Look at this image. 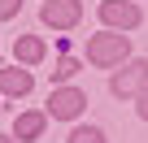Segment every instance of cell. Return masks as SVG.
<instances>
[{
  "label": "cell",
  "mask_w": 148,
  "mask_h": 143,
  "mask_svg": "<svg viewBox=\"0 0 148 143\" xmlns=\"http://www.w3.org/2000/svg\"><path fill=\"white\" fill-rule=\"evenodd\" d=\"M22 9V0H0V22H5V18H13Z\"/></svg>",
  "instance_id": "11"
},
{
  "label": "cell",
  "mask_w": 148,
  "mask_h": 143,
  "mask_svg": "<svg viewBox=\"0 0 148 143\" xmlns=\"http://www.w3.org/2000/svg\"><path fill=\"white\" fill-rule=\"evenodd\" d=\"M83 91H74V87H57L52 91V100H48V117H61V121H74L83 113Z\"/></svg>",
  "instance_id": "3"
},
{
  "label": "cell",
  "mask_w": 148,
  "mask_h": 143,
  "mask_svg": "<svg viewBox=\"0 0 148 143\" xmlns=\"http://www.w3.org/2000/svg\"><path fill=\"white\" fill-rule=\"evenodd\" d=\"M135 108H139V117H144V121H148V87H144V91H139V100H135Z\"/></svg>",
  "instance_id": "12"
},
{
  "label": "cell",
  "mask_w": 148,
  "mask_h": 143,
  "mask_svg": "<svg viewBox=\"0 0 148 143\" xmlns=\"http://www.w3.org/2000/svg\"><path fill=\"white\" fill-rule=\"evenodd\" d=\"M44 121H48L44 113H22V117L13 121V134H18V139H39V134H44Z\"/></svg>",
  "instance_id": "7"
},
{
  "label": "cell",
  "mask_w": 148,
  "mask_h": 143,
  "mask_svg": "<svg viewBox=\"0 0 148 143\" xmlns=\"http://www.w3.org/2000/svg\"><path fill=\"white\" fill-rule=\"evenodd\" d=\"M139 5L135 0H105L100 5V22L105 26H118V30H131V26H139Z\"/></svg>",
  "instance_id": "2"
},
{
  "label": "cell",
  "mask_w": 148,
  "mask_h": 143,
  "mask_svg": "<svg viewBox=\"0 0 148 143\" xmlns=\"http://www.w3.org/2000/svg\"><path fill=\"white\" fill-rule=\"evenodd\" d=\"M79 18H83V5H79V0H48V5H44V22H48V26L70 30Z\"/></svg>",
  "instance_id": "5"
},
{
  "label": "cell",
  "mask_w": 148,
  "mask_h": 143,
  "mask_svg": "<svg viewBox=\"0 0 148 143\" xmlns=\"http://www.w3.org/2000/svg\"><path fill=\"white\" fill-rule=\"evenodd\" d=\"M74 74H79V61H70V56H61V65H57V83H70Z\"/></svg>",
  "instance_id": "10"
},
{
  "label": "cell",
  "mask_w": 148,
  "mask_h": 143,
  "mask_svg": "<svg viewBox=\"0 0 148 143\" xmlns=\"http://www.w3.org/2000/svg\"><path fill=\"white\" fill-rule=\"evenodd\" d=\"M144 87H148V61H135L122 74H113V96H139Z\"/></svg>",
  "instance_id": "4"
},
{
  "label": "cell",
  "mask_w": 148,
  "mask_h": 143,
  "mask_svg": "<svg viewBox=\"0 0 148 143\" xmlns=\"http://www.w3.org/2000/svg\"><path fill=\"white\" fill-rule=\"evenodd\" d=\"M0 91L5 96H26L31 91V69H0Z\"/></svg>",
  "instance_id": "6"
},
{
  "label": "cell",
  "mask_w": 148,
  "mask_h": 143,
  "mask_svg": "<svg viewBox=\"0 0 148 143\" xmlns=\"http://www.w3.org/2000/svg\"><path fill=\"white\" fill-rule=\"evenodd\" d=\"M18 61H26V65L44 61V43H39L35 35H22V39H18Z\"/></svg>",
  "instance_id": "8"
},
{
  "label": "cell",
  "mask_w": 148,
  "mask_h": 143,
  "mask_svg": "<svg viewBox=\"0 0 148 143\" xmlns=\"http://www.w3.org/2000/svg\"><path fill=\"white\" fill-rule=\"evenodd\" d=\"M0 143H13V139H0Z\"/></svg>",
  "instance_id": "13"
},
{
  "label": "cell",
  "mask_w": 148,
  "mask_h": 143,
  "mask_svg": "<svg viewBox=\"0 0 148 143\" xmlns=\"http://www.w3.org/2000/svg\"><path fill=\"white\" fill-rule=\"evenodd\" d=\"M70 143H109V139H105L96 126H79V130L70 134Z\"/></svg>",
  "instance_id": "9"
},
{
  "label": "cell",
  "mask_w": 148,
  "mask_h": 143,
  "mask_svg": "<svg viewBox=\"0 0 148 143\" xmlns=\"http://www.w3.org/2000/svg\"><path fill=\"white\" fill-rule=\"evenodd\" d=\"M126 56H131L126 35H96V39L87 43V61L100 65V69H109V65H118V61H126Z\"/></svg>",
  "instance_id": "1"
}]
</instances>
